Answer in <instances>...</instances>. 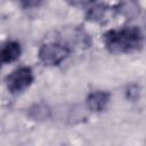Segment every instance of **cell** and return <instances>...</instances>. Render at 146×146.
I'll list each match as a JSON object with an SVG mask.
<instances>
[{"label":"cell","mask_w":146,"mask_h":146,"mask_svg":"<svg viewBox=\"0 0 146 146\" xmlns=\"http://www.w3.org/2000/svg\"><path fill=\"white\" fill-rule=\"evenodd\" d=\"M21 54H22V48L17 41H7L1 43L0 44V67L17 60Z\"/></svg>","instance_id":"cell-4"},{"label":"cell","mask_w":146,"mask_h":146,"mask_svg":"<svg viewBox=\"0 0 146 146\" xmlns=\"http://www.w3.org/2000/svg\"><path fill=\"white\" fill-rule=\"evenodd\" d=\"M105 48L115 54L138 51L144 44V34L137 26H125L107 31L103 35Z\"/></svg>","instance_id":"cell-1"},{"label":"cell","mask_w":146,"mask_h":146,"mask_svg":"<svg viewBox=\"0 0 146 146\" xmlns=\"http://www.w3.org/2000/svg\"><path fill=\"white\" fill-rule=\"evenodd\" d=\"M111 99V95L107 91L97 90L87 97V107L92 112H103Z\"/></svg>","instance_id":"cell-5"},{"label":"cell","mask_w":146,"mask_h":146,"mask_svg":"<svg viewBox=\"0 0 146 146\" xmlns=\"http://www.w3.org/2000/svg\"><path fill=\"white\" fill-rule=\"evenodd\" d=\"M107 11V8L102 6V5H97L92 8L89 9V11L87 13V18L89 21H92V22H97V21H100L104 18L105 14Z\"/></svg>","instance_id":"cell-7"},{"label":"cell","mask_w":146,"mask_h":146,"mask_svg":"<svg viewBox=\"0 0 146 146\" xmlns=\"http://www.w3.org/2000/svg\"><path fill=\"white\" fill-rule=\"evenodd\" d=\"M34 75L30 67L23 66L15 70L6 80L7 88L11 94H21L26 90L33 82Z\"/></svg>","instance_id":"cell-3"},{"label":"cell","mask_w":146,"mask_h":146,"mask_svg":"<svg viewBox=\"0 0 146 146\" xmlns=\"http://www.w3.org/2000/svg\"><path fill=\"white\" fill-rule=\"evenodd\" d=\"M70 55V48L57 42L43 43L38 52L39 59L47 66H57Z\"/></svg>","instance_id":"cell-2"},{"label":"cell","mask_w":146,"mask_h":146,"mask_svg":"<svg viewBox=\"0 0 146 146\" xmlns=\"http://www.w3.org/2000/svg\"><path fill=\"white\" fill-rule=\"evenodd\" d=\"M19 2H21V5H22L23 8L31 9V8L39 7L43 2V0H19Z\"/></svg>","instance_id":"cell-8"},{"label":"cell","mask_w":146,"mask_h":146,"mask_svg":"<svg viewBox=\"0 0 146 146\" xmlns=\"http://www.w3.org/2000/svg\"><path fill=\"white\" fill-rule=\"evenodd\" d=\"M95 0H66L67 3H70L71 6L74 7H82V6H87L91 2H94Z\"/></svg>","instance_id":"cell-9"},{"label":"cell","mask_w":146,"mask_h":146,"mask_svg":"<svg viewBox=\"0 0 146 146\" xmlns=\"http://www.w3.org/2000/svg\"><path fill=\"white\" fill-rule=\"evenodd\" d=\"M27 115L32 119V120H36V121H46L48 119H50L51 116V110L49 108V106L39 103V104H34L33 106H31L27 110Z\"/></svg>","instance_id":"cell-6"}]
</instances>
